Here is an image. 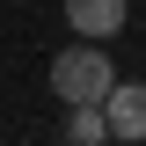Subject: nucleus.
Listing matches in <instances>:
<instances>
[{
  "label": "nucleus",
  "instance_id": "nucleus-1",
  "mask_svg": "<svg viewBox=\"0 0 146 146\" xmlns=\"http://www.w3.org/2000/svg\"><path fill=\"white\" fill-rule=\"evenodd\" d=\"M110 88H117V66H110V51L95 44V36L88 44H66V51L51 58V95L66 110L73 102H110Z\"/></svg>",
  "mask_w": 146,
  "mask_h": 146
},
{
  "label": "nucleus",
  "instance_id": "nucleus-2",
  "mask_svg": "<svg viewBox=\"0 0 146 146\" xmlns=\"http://www.w3.org/2000/svg\"><path fill=\"white\" fill-rule=\"evenodd\" d=\"M124 15H131V0H66L73 36H95V44H110V36L124 29Z\"/></svg>",
  "mask_w": 146,
  "mask_h": 146
},
{
  "label": "nucleus",
  "instance_id": "nucleus-3",
  "mask_svg": "<svg viewBox=\"0 0 146 146\" xmlns=\"http://www.w3.org/2000/svg\"><path fill=\"white\" fill-rule=\"evenodd\" d=\"M102 110H110V139H146V88L139 80H117Z\"/></svg>",
  "mask_w": 146,
  "mask_h": 146
},
{
  "label": "nucleus",
  "instance_id": "nucleus-4",
  "mask_svg": "<svg viewBox=\"0 0 146 146\" xmlns=\"http://www.w3.org/2000/svg\"><path fill=\"white\" fill-rule=\"evenodd\" d=\"M66 139H73V146H102V139H110V110H102V102H73Z\"/></svg>",
  "mask_w": 146,
  "mask_h": 146
}]
</instances>
